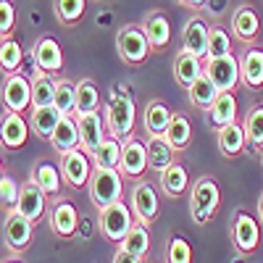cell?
Segmentation results:
<instances>
[{
	"mask_svg": "<svg viewBox=\"0 0 263 263\" xmlns=\"http://www.w3.org/2000/svg\"><path fill=\"white\" fill-rule=\"evenodd\" d=\"M87 11V0H55V16L63 27H74Z\"/></svg>",
	"mask_w": 263,
	"mask_h": 263,
	"instance_id": "cell-40",
	"label": "cell"
},
{
	"mask_svg": "<svg viewBox=\"0 0 263 263\" xmlns=\"http://www.w3.org/2000/svg\"><path fill=\"white\" fill-rule=\"evenodd\" d=\"M32 58L34 63L40 66L42 71H50V74H58L63 69V50L58 45V40L50 37V34H42L34 48H32Z\"/></svg>",
	"mask_w": 263,
	"mask_h": 263,
	"instance_id": "cell-19",
	"label": "cell"
},
{
	"mask_svg": "<svg viewBox=\"0 0 263 263\" xmlns=\"http://www.w3.org/2000/svg\"><path fill=\"white\" fill-rule=\"evenodd\" d=\"M116 50H119V55L126 66H140L153 53L150 42H147V34L137 24H126V27H121L116 32Z\"/></svg>",
	"mask_w": 263,
	"mask_h": 263,
	"instance_id": "cell-6",
	"label": "cell"
},
{
	"mask_svg": "<svg viewBox=\"0 0 263 263\" xmlns=\"http://www.w3.org/2000/svg\"><path fill=\"white\" fill-rule=\"evenodd\" d=\"M119 161H121V140L114 137V135H108L100 142L98 153L92 156V163L95 166H105V168H119Z\"/></svg>",
	"mask_w": 263,
	"mask_h": 263,
	"instance_id": "cell-38",
	"label": "cell"
},
{
	"mask_svg": "<svg viewBox=\"0 0 263 263\" xmlns=\"http://www.w3.org/2000/svg\"><path fill=\"white\" fill-rule=\"evenodd\" d=\"M163 140H166L174 150H177V153H179V150H187L190 142H192V124H190V119H187L184 114H174L168 129L163 132Z\"/></svg>",
	"mask_w": 263,
	"mask_h": 263,
	"instance_id": "cell-33",
	"label": "cell"
},
{
	"mask_svg": "<svg viewBox=\"0 0 263 263\" xmlns=\"http://www.w3.org/2000/svg\"><path fill=\"white\" fill-rule=\"evenodd\" d=\"M32 182L45 192V195H61L63 187V177H61V166H55L53 161H37L32 168Z\"/></svg>",
	"mask_w": 263,
	"mask_h": 263,
	"instance_id": "cell-27",
	"label": "cell"
},
{
	"mask_svg": "<svg viewBox=\"0 0 263 263\" xmlns=\"http://www.w3.org/2000/svg\"><path fill=\"white\" fill-rule=\"evenodd\" d=\"M232 55V34L221 27H211L208 32V58Z\"/></svg>",
	"mask_w": 263,
	"mask_h": 263,
	"instance_id": "cell-41",
	"label": "cell"
},
{
	"mask_svg": "<svg viewBox=\"0 0 263 263\" xmlns=\"http://www.w3.org/2000/svg\"><path fill=\"white\" fill-rule=\"evenodd\" d=\"M18 192H21V184H16V179L11 177V174H3V179H0V205H3L6 211L16 208Z\"/></svg>",
	"mask_w": 263,
	"mask_h": 263,
	"instance_id": "cell-43",
	"label": "cell"
},
{
	"mask_svg": "<svg viewBox=\"0 0 263 263\" xmlns=\"http://www.w3.org/2000/svg\"><path fill=\"white\" fill-rule=\"evenodd\" d=\"M50 229L61 239H71L79 229V211L71 197H55L50 205Z\"/></svg>",
	"mask_w": 263,
	"mask_h": 263,
	"instance_id": "cell-13",
	"label": "cell"
},
{
	"mask_svg": "<svg viewBox=\"0 0 263 263\" xmlns=\"http://www.w3.org/2000/svg\"><path fill=\"white\" fill-rule=\"evenodd\" d=\"M16 211H18L21 216H27L32 224H40L42 218H45V213H48V195L29 179V182L21 184Z\"/></svg>",
	"mask_w": 263,
	"mask_h": 263,
	"instance_id": "cell-16",
	"label": "cell"
},
{
	"mask_svg": "<svg viewBox=\"0 0 263 263\" xmlns=\"http://www.w3.org/2000/svg\"><path fill=\"white\" fill-rule=\"evenodd\" d=\"M174 119V111L163 103V100H150L145 105V111H142V129H145V135H156V137H163V132L168 129Z\"/></svg>",
	"mask_w": 263,
	"mask_h": 263,
	"instance_id": "cell-24",
	"label": "cell"
},
{
	"mask_svg": "<svg viewBox=\"0 0 263 263\" xmlns=\"http://www.w3.org/2000/svg\"><path fill=\"white\" fill-rule=\"evenodd\" d=\"M0 100H3L6 111H13V114L32 111V79L24 71L6 74L3 90H0Z\"/></svg>",
	"mask_w": 263,
	"mask_h": 263,
	"instance_id": "cell-9",
	"label": "cell"
},
{
	"mask_svg": "<svg viewBox=\"0 0 263 263\" xmlns=\"http://www.w3.org/2000/svg\"><path fill=\"white\" fill-rule=\"evenodd\" d=\"M53 145V150L58 153H69L74 147H79V124H77V116H61L55 132L48 140Z\"/></svg>",
	"mask_w": 263,
	"mask_h": 263,
	"instance_id": "cell-29",
	"label": "cell"
},
{
	"mask_svg": "<svg viewBox=\"0 0 263 263\" xmlns=\"http://www.w3.org/2000/svg\"><path fill=\"white\" fill-rule=\"evenodd\" d=\"M61 111L55 105H45V108H32L29 111V129L40 140H50V135L55 132L58 121H61Z\"/></svg>",
	"mask_w": 263,
	"mask_h": 263,
	"instance_id": "cell-31",
	"label": "cell"
},
{
	"mask_svg": "<svg viewBox=\"0 0 263 263\" xmlns=\"http://www.w3.org/2000/svg\"><path fill=\"white\" fill-rule=\"evenodd\" d=\"M221 205V190L213 177H200L190 187V216L195 224H208Z\"/></svg>",
	"mask_w": 263,
	"mask_h": 263,
	"instance_id": "cell-2",
	"label": "cell"
},
{
	"mask_svg": "<svg viewBox=\"0 0 263 263\" xmlns=\"http://www.w3.org/2000/svg\"><path fill=\"white\" fill-rule=\"evenodd\" d=\"M142 32L147 34V42L153 50H166L171 42V24L163 11H150L142 21Z\"/></svg>",
	"mask_w": 263,
	"mask_h": 263,
	"instance_id": "cell-23",
	"label": "cell"
},
{
	"mask_svg": "<svg viewBox=\"0 0 263 263\" xmlns=\"http://www.w3.org/2000/svg\"><path fill=\"white\" fill-rule=\"evenodd\" d=\"M55 108L63 116H77V82L58 79V84H55Z\"/></svg>",
	"mask_w": 263,
	"mask_h": 263,
	"instance_id": "cell-39",
	"label": "cell"
},
{
	"mask_svg": "<svg viewBox=\"0 0 263 263\" xmlns=\"http://www.w3.org/2000/svg\"><path fill=\"white\" fill-rule=\"evenodd\" d=\"M21 61H24V50H21L18 42L13 37L0 40V71L3 74L21 71Z\"/></svg>",
	"mask_w": 263,
	"mask_h": 263,
	"instance_id": "cell-37",
	"label": "cell"
},
{
	"mask_svg": "<svg viewBox=\"0 0 263 263\" xmlns=\"http://www.w3.org/2000/svg\"><path fill=\"white\" fill-rule=\"evenodd\" d=\"M245 126V137H248V145L253 150H263V105L255 103L248 108V116L242 121Z\"/></svg>",
	"mask_w": 263,
	"mask_h": 263,
	"instance_id": "cell-35",
	"label": "cell"
},
{
	"mask_svg": "<svg viewBox=\"0 0 263 263\" xmlns=\"http://www.w3.org/2000/svg\"><path fill=\"white\" fill-rule=\"evenodd\" d=\"M232 34L242 45H255V40L260 34V16L253 6H239L232 13Z\"/></svg>",
	"mask_w": 263,
	"mask_h": 263,
	"instance_id": "cell-17",
	"label": "cell"
},
{
	"mask_svg": "<svg viewBox=\"0 0 263 263\" xmlns=\"http://www.w3.org/2000/svg\"><path fill=\"white\" fill-rule=\"evenodd\" d=\"M166 263H192V248L182 234H171L166 245Z\"/></svg>",
	"mask_w": 263,
	"mask_h": 263,
	"instance_id": "cell-42",
	"label": "cell"
},
{
	"mask_svg": "<svg viewBox=\"0 0 263 263\" xmlns=\"http://www.w3.org/2000/svg\"><path fill=\"white\" fill-rule=\"evenodd\" d=\"M234 121H237V95L234 92H218L213 105L205 111V124L213 132H218Z\"/></svg>",
	"mask_w": 263,
	"mask_h": 263,
	"instance_id": "cell-22",
	"label": "cell"
},
{
	"mask_svg": "<svg viewBox=\"0 0 263 263\" xmlns=\"http://www.w3.org/2000/svg\"><path fill=\"white\" fill-rule=\"evenodd\" d=\"M3 174H6V166H3V158H0V179H3Z\"/></svg>",
	"mask_w": 263,
	"mask_h": 263,
	"instance_id": "cell-50",
	"label": "cell"
},
{
	"mask_svg": "<svg viewBox=\"0 0 263 263\" xmlns=\"http://www.w3.org/2000/svg\"><path fill=\"white\" fill-rule=\"evenodd\" d=\"M174 3H179V6H184V8H192V11L205 8V0H174Z\"/></svg>",
	"mask_w": 263,
	"mask_h": 263,
	"instance_id": "cell-47",
	"label": "cell"
},
{
	"mask_svg": "<svg viewBox=\"0 0 263 263\" xmlns=\"http://www.w3.org/2000/svg\"><path fill=\"white\" fill-rule=\"evenodd\" d=\"M32 229H34V224L27 216H21L16 208L8 211L6 224H3V242L11 255H21L32 245Z\"/></svg>",
	"mask_w": 263,
	"mask_h": 263,
	"instance_id": "cell-10",
	"label": "cell"
},
{
	"mask_svg": "<svg viewBox=\"0 0 263 263\" xmlns=\"http://www.w3.org/2000/svg\"><path fill=\"white\" fill-rule=\"evenodd\" d=\"M208 32H211L208 21L203 16H192L182 29V48L200 58H208Z\"/></svg>",
	"mask_w": 263,
	"mask_h": 263,
	"instance_id": "cell-20",
	"label": "cell"
},
{
	"mask_svg": "<svg viewBox=\"0 0 263 263\" xmlns=\"http://www.w3.org/2000/svg\"><path fill=\"white\" fill-rule=\"evenodd\" d=\"M16 29V6L11 0H0V40H8Z\"/></svg>",
	"mask_w": 263,
	"mask_h": 263,
	"instance_id": "cell-44",
	"label": "cell"
},
{
	"mask_svg": "<svg viewBox=\"0 0 263 263\" xmlns=\"http://www.w3.org/2000/svg\"><path fill=\"white\" fill-rule=\"evenodd\" d=\"M239 61V82L250 90H260L263 87V50L255 45H245Z\"/></svg>",
	"mask_w": 263,
	"mask_h": 263,
	"instance_id": "cell-18",
	"label": "cell"
},
{
	"mask_svg": "<svg viewBox=\"0 0 263 263\" xmlns=\"http://www.w3.org/2000/svg\"><path fill=\"white\" fill-rule=\"evenodd\" d=\"M129 208H132V213H135L137 224L150 227L158 218V208H161L158 190L153 187L147 179H137L135 184H132V190H129Z\"/></svg>",
	"mask_w": 263,
	"mask_h": 263,
	"instance_id": "cell-8",
	"label": "cell"
},
{
	"mask_svg": "<svg viewBox=\"0 0 263 263\" xmlns=\"http://www.w3.org/2000/svg\"><path fill=\"white\" fill-rule=\"evenodd\" d=\"M135 124H137V108L132 95L124 90V87H114L111 98L105 103V126H108V135L119 137L121 142L129 140L135 135Z\"/></svg>",
	"mask_w": 263,
	"mask_h": 263,
	"instance_id": "cell-1",
	"label": "cell"
},
{
	"mask_svg": "<svg viewBox=\"0 0 263 263\" xmlns=\"http://www.w3.org/2000/svg\"><path fill=\"white\" fill-rule=\"evenodd\" d=\"M116 248H121V250L132 253L135 258L145 260L147 253H150V227H145V224H135V227L129 229V234L121 239Z\"/></svg>",
	"mask_w": 263,
	"mask_h": 263,
	"instance_id": "cell-34",
	"label": "cell"
},
{
	"mask_svg": "<svg viewBox=\"0 0 263 263\" xmlns=\"http://www.w3.org/2000/svg\"><path fill=\"white\" fill-rule=\"evenodd\" d=\"M90 111H100L98 84L92 79H79L77 82V116L79 114H90Z\"/></svg>",
	"mask_w": 263,
	"mask_h": 263,
	"instance_id": "cell-36",
	"label": "cell"
},
{
	"mask_svg": "<svg viewBox=\"0 0 263 263\" xmlns=\"http://www.w3.org/2000/svg\"><path fill=\"white\" fill-rule=\"evenodd\" d=\"M205 74L218 87V92H232L239 84V61L234 53L224 58H205Z\"/></svg>",
	"mask_w": 263,
	"mask_h": 263,
	"instance_id": "cell-14",
	"label": "cell"
},
{
	"mask_svg": "<svg viewBox=\"0 0 263 263\" xmlns=\"http://www.w3.org/2000/svg\"><path fill=\"white\" fill-rule=\"evenodd\" d=\"M205 58H200V55H195V53H190V50H179L177 53V58H174V79H177V84L179 87H192L197 79L203 77V71H205V63H203Z\"/></svg>",
	"mask_w": 263,
	"mask_h": 263,
	"instance_id": "cell-21",
	"label": "cell"
},
{
	"mask_svg": "<svg viewBox=\"0 0 263 263\" xmlns=\"http://www.w3.org/2000/svg\"><path fill=\"white\" fill-rule=\"evenodd\" d=\"M29 119H24V114H13L6 111L0 116V145L6 150H18L27 145L29 137Z\"/></svg>",
	"mask_w": 263,
	"mask_h": 263,
	"instance_id": "cell-15",
	"label": "cell"
},
{
	"mask_svg": "<svg viewBox=\"0 0 263 263\" xmlns=\"http://www.w3.org/2000/svg\"><path fill=\"white\" fill-rule=\"evenodd\" d=\"M111 263H142V260H140V258H135L132 253H126V250H121V248H116V253H114Z\"/></svg>",
	"mask_w": 263,
	"mask_h": 263,
	"instance_id": "cell-46",
	"label": "cell"
},
{
	"mask_svg": "<svg viewBox=\"0 0 263 263\" xmlns=\"http://www.w3.org/2000/svg\"><path fill=\"white\" fill-rule=\"evenodd\" d=\"M90 200L98 211L114 205L119 200H124V177L119 168H105V166H95L92 168V177H90Z\"/></svg>",
	"mask_w": 263,
	"mask_h": 263,
	"instance_id": "cell-3",
	"label": "cell"
},
{
	"mask_svg": "<svg viewBox=\"0 0 263 263\" xmlns=\"http://www.w3.org/2000/svg\"><path fill=\"white\" fill-rule=\"evenodd\" d=\"M0 263H21L18 258H6V260H0Z\"/></svg>",
	"mask_w": 263,
	"mask_h": 263,
	"instance_id": "cell-49",
	"label": "cell"
},
{
	"mask_svg": "<svg viewBox=\"0 0 263 263\" xmlns=\"http://www.w3.org/2000/svg\"><path fill=\"white\" fill-rule=\"evenodd\" d=\"M135 224H137V221H135V213H132V208H129L124 200L103 208V211H100V218H98L100 234L108 239V242H114V245H119Z\"/></svg>",
	"mask_w": 263,
	"mask_h": 263,
	"instance_id": "cell-5",
	"label": "cell"
},
{
	"mask_svg": "<svg viewBox=\"0 0 263 263\" xmlns=\"http://www.w3.org/2000/svg\"><path fill=\"white\" fill-rule=\"evenodd\" d=\"M229 237H232V245L237 253L253 255L260 242V221L255 216H250L245 208H237L229 221Z\"/></svg>",
	"mask_w": 263,
	"mask_h": 263,
	"instance_id": "cell-4",
	"label": "cell"
},
{
	"mask_svg": "<svg viewBox=\"0 0 263 263\" xmlns=\"http://www.w3.org/2000/svg\"><path fill=\"white\" fill-rule=\"evenodd\" d=\"M218 98V87L211 82V77L203 71V77L197 79L192 87H187V100L192 108H200V111H208L213 105V100Z\"/></svg>",
	"mask_w": 263,
	"mask_h": 263,
	"instance_id": "cell-32",
	"label": "cell"
},
{
	"mask_svg": "<svg viewBox=\"0 0 263 263\" xmlns=\"http://www.w3.org/2000/svg\"><path fill=\"white\" fill-rule=\"evenodd\" d=\"M158 184H161L166 197H182L187 192V187H190V171H187V166L174 161L166 171L158 174Z\"/></svg>",
	"mask_w": 263,
	"mask_h": 263,
	"instance_id": "cell-26",
	"label": "cell"
},
{
	"mask_svg": "<svg viewBox=\"0 0 263 263\" xmlns=\"http://www.w3.org/2000/svg\"><path fill=\"white\" fill-rule=\"evenodd\" d=\"M216 142H218V150H221V156L224 158H237V156H242V150L248 145V137H245V126L234 121L224 129H218L216 132Z\"/></svg>",
	"mask_w": 263,
	"mask_h": 263,
	"instance_id": "cell-25",
	"label": "cell"
},
{
	"mask_svg": "<svg viewBox=\"0 0 263 263\" xmlns=\"http://www.w3.org/2000/svg\"><path fill=\"white\" fill-rule=\"evenodd\" d=\"M145 147H147V166L153 171H166L174 161H177V150H174L163 137H156V135H147L145 140Z\"/></svg>",
	"mask_w": 263,
	"mask_h": 263,
	"instance_id": "cell-28",
	"label": "cell"
},
{
	"mask_svg": "<svg viewBox=\"0 0 263 263\" xmlns=\"http://www.w3.org/2000/svg\"><path fill=\"white\" fill-rule=\"evenodd\" d=\"M147 147L142 140H137L132 135L129 140L121 142V161H119V171L124 179H145V171H147Z\"/></svg>",
	"mask_w": 263,
	"mask_h": 263,
	"instance_id": "cell-11",
	"label": "cell"
},
{
	"mask_svg": "<svg viewBox=\"0 0 263 263\" xmlns=\"http://www.w3.org/2000/svg\"><path fill=\"white\" fill-rule=\"evenodd\" d=\"M260 166H263V150H260Z\"/></svg>",
	"mask_w": 263,
	"mask_h": 263,
	"instance_id": "cell-51",
	"label": "cell"
},
{
	"mask_svg": "<svg viewBox=\"0 0 263 263\" xmlns=\"http://www.w3.org/2000/svg\"><path fill=\"white\" fill-rule=\"evenodd\" d=\"M58 166H61V177H63V184L71 187V190H82L90 184V177H92V158L87 156L82 147H74L69 153H61L58 158Z\"/></svg>",
	"mask_w": 263,
	"mask_h": 263,
	"instance_id": "cell-7",
	"label": "cell"
},
{
	"mask_svg": "<svg viewBox=\"0 0 263 263\" xmlns=\"http://www.w3.org/2000/svg\"><path fill=\"white\" fill-rule=\"evenodd\" d=\"M79 124V147L87 156H95L100 142L108 137V126H105V116L100 111H90V114H79L77 116Z\"/></svg>",
	"mask_w": 263,
	"mask_h": 263,
	"instance_id": "cell-12",
	"label": "cell"
},
{
	"mask_svg": "<svg viewBox=\"0 0 263 263\" xmlns=\"http://www.w3.org/2000/svg\"><path fill=\"white\" fill-rule=\"evenodd\" d=\"M258 221H260V227H263V192H260V197H258Z\"/></svg>",
	"mask_w": 263,
	"mask_h": 263,
	"instance_id": "cell-48",
	"label": "cell"
},
{
	"mask_svg": "<svg viewBox=\"0 0 263 263\" xmlns=\"http://www.w3.org/2000/svg\"><path fill=\"white\" fill-rule=\"evenodd\" d=\"M55 84H58V79L50 71L37 69L32 74V108L55 105Z\"/></svg>",
	"mask_w": 263,
	"mask_h": 263,
	"instance_id": "cell-30",
	"label": "cell"
},
{
	"mask_svg": "<svg viewBox=\"0 0 263 263\" xmlns=\"http://www.w3.org/2000/svg\"><path fill=\"white\" fill-rule=\"evenodd\" d=\"M227 6H229V0H205V11L211 16H221L227 11Z\"/></svg>",
	"mask_w": 263,
	"mask_h": 263,
	"instance_id": "cell-45",
	"label": "cell"
}]
</instances>
